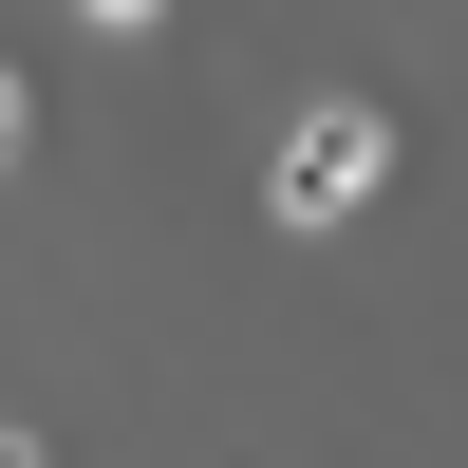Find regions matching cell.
Masks as SVG:
<instances>
[{"instance_id":"7a4b0ae2","label":"cell","mask_w":468,"mask_h":468,"mask_svg":"<svg viewBox=\"0 0 468 468\" xmlns=\"http://www.w3.org/2000/svg\"><path fill=\"white\" fill-rule=\"evenodd\" d=\"M19 150H37V94H19V57H0V169H19Z\"/></svg>"},{"instance_id":"3957f363","label":"cell","mask_w":468,"mask_h":468,"mask_svg":"<svg viewBox=\"0 0 468 468\" xmlns=\"http://www.w3.org/2000/svg\"><path fill=\"white\" fill-rule=\"evenodd\" d=\"M0 468H37V450H19V431H0Z\"/></svg>"},{"instance_id":"6da1fadb","label":"cell","mask_w":468,"mask_h":468,"mask_svg":"<svg viewBox=\"0 0 468 468\" xmlns=\"http://www.w3.org/2000/svg\"><path fill=\"white\" fill-rule=\"evenodd\" d=\"M375 187H394V112H356V94H337V112H300V132H282L262 207H282V225H356Z\"/></svg>"}]
</instances>
